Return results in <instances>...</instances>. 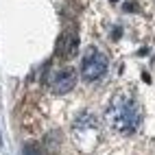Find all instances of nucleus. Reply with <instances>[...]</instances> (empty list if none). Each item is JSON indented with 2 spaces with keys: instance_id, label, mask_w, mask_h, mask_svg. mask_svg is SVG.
Wrapping results in <instances>:
<instances>
[{
  "instance_id": "obj_1",
  "label": "nucleus",
  "mask_w": 155,
  "mask_h": 155,
  "mask_svg": "<svg viewBox=\"0 0 155 155\" xmlns=\"http://www.w3.org/2000/svg\"><path fill=\"white\" fill-rule=\"evenodd\" d=\"M107 122L114 131L131 136L136 133L142 125V109L133 98L125 96V94H116L111 98L109 107H107Z\"/></svg>"
},
{
  "instance_id": "obj_2",
  "label": "nucleus",
  "mask_w": 155,
  "mask_h": 155,
  "mask_svg": "<svg viewBox=\"0 0 155 155\" xmlns=\"http://www.w3.org/2000/svg\"><path fill=\"white\" fill-rule=\"evenodd\" d=\"M109 61L107 57L101 53L98 48H90L87 55L83 57V66H81V74H83L85 81H98L105 77Z\"/></svg>"
},
{
  "instance_id": "obj_3",
  "label": "nucleus",
  "mask_w": 155,
  "mask_h": 155,
  "mask_svg": "<svg viewBox=\"0 0 155 155\" xmlns=\"http://www.w3.org/2000/svg\"><path fill=\"white\" fill-rule=\"evenodd\" d=\"M74 83H77V72L72 68H61L53 77L50 87H53L55 94H66V92H70L72 87H74Z\"/></svg>"
},
{
  "instance_id": "obj_4",
  "label": "nucleus",
  "mask_w": 155,
  "mask_h": 155,
  "mask_svg": "<svg viewBox=\"0 0 155 155\" xmlns=\"http://www.w3.org/2000/svg\"><path fill=\"white\" fill-rule=\"evenodd\" d=\"M79 50V35L74 31H66L64 35L59 37V44H57V55L64 57V59H70L74 57Z\"/></svg>"
},
{
  "instance_id": "obj_5",
  "label": "nucleus",
  "mask_w": 155,
  "mask_h": 155,
  "mask_svg": "<svg viewBox=\"0 0 155 155\" xmlns=\"http://www.w3.org/2000/svg\"><path fill=\"white\" fill-rule=\"evenodd\" d=\"M24 155H42V149H39L35 142H28L24 147Z\"/></svg>"
}]
</instances>
